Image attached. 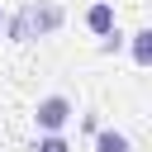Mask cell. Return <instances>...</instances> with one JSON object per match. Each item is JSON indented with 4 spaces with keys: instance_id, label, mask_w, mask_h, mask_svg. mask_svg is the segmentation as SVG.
I'll use <instances>...</instances> for the list:
<instances>
[{
    "instance_id": "obj_7",
    "label": "cell",
    "mask_w": 152,
    "mask_h": 152,
    "mask_svg": "<svg viewBox=\"0 0 152 152\" xmlns=\"http://www.w3.org/2000/svg\"><path fill=\"white\" fill-rule=\"evenodd\" d=\"M124 43H128V38H124V33L114 28V33H104V38H100V52H104V57H114V52H119Z\"/></svg>"
},
{
    "instance_id": "obj_1",
    "label": "cell",
    "mask_w": 152,
    "mask_h": 152,
    "mask_svg": "<svg viewBox=\"0 0 152 152\" xmlns=\"http://www.w3.org/2000/svg\"><path fill=\"white\" fill-rule=\"evenodd\" d=\"M62 24H66V10H62V5H52V0H33V5H24L14 19H5V33H10V43H33V38L57 33Z\"/></svg>"
},
{
    "instance_id": "obj_5",
    "label": "cell",
    "mask_w": 152,
    "mask_h": 152,
    "mask_svg": "<svg viewBox=\"0 0 152 152\" xmlns=\"http://www.w3.org/2000/svg\"><path fill=\"white\" fill-rule=\"evenodd\" d=\"M95 152H133V142L119 128H95Z\"/></svg>"
},
{
    "instance_id": "obj_3",
    "label": "cell",
    "mask_w": 152,
    "mask_h": 152,
    "mask_svg": "<svg viewBox=\"0 0 152 152\" xmlns=\"http://www.w3.org/2000/svg\"><path fill=\"white\" fill-rule=\"evenodd\" d=\"M86 28H90L95 38L114 33V28H119V14H114V5H109V0H95V5L86 10Z\"/></svg>"
},
{
    "instance_id": "obj_4",
    "label": "cell",
    "mask_w": 152,
    "mask_h": 152,
    "mask_svg": "<svg viewBox=\"0 0 152 152\" xmlns=\"http://www.w3.org/2000/svg\"><path fill=\"white\" fill-rule=\"evenodd\" d=\"M124 48L133 52V62H138V66H152V28H133Z\"/></svg>"
},
{
    "instance_id": "obj_6",
    "label": "cell",
    "mask_w": 152,
    "mask_h": 152,
    "mask_svg": "<svg viewBox=\"0 0 152 152\" xmlns=\"http://www.w3.org/2000/svg\"><path fill=\"white\" fill-rule=\"evenodd\" d=\"M33 152H71V142H66V138H62V133H43V138H38V147H33Z\"/></svg>"
},
{
    "instance_id": "obj_2",
    "label": "cell",
    "mask_w": 152,
    "mask_h": 152,
    "mask_svg": "<svg viewBox=\"0 0 152 152\" xmlns=\"http://www.w3.org/2000/svg\"><path fill=\"white\" fill-rule=\"evenodd\" d=\"M71 114H76V104H71L66 95H43V100L33 104V124H38L43 133H62V128L71 124Z\"/></svg>"
},
{
    "instance_id": "obj_8",
    "label": "cell",
    "mask_w": 152,
    "mask_h": 152,
    "mask_svg": "<svg viewBox=\"0 0 152 152\" xmlns=\"http://www.w3.org/2000/svg\"><path fill=\"white\" fill-rule=\"evenodd\" d=\"M0 24H5V14H0Z\"/></svg>"
}]
</instances>
